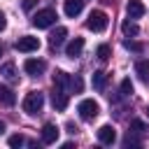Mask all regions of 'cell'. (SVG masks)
<instances>
[{
  "label": "cell",
  "instance_id": "2",
  "mask_svg": "<svg viewBox=\"0 0 149 149\" xmlns=\"http://www.w3.org/2000/svg\"><path fill=\"white\" fill-rule=\"evenodd\" d=\"M107 23H109V16H107L102 9H93V12L88 14V19H86V28L93 30V33H102V30L107 28Z\"/></svg>",
  "mask_w": 149,
  "mask_h": 149
},
{
  "label": "cell",
  "instance_id": "30",
  "mask_svg": "<svg viewBox=\"0 0 149 149\" xmlns=\"http://www.w3.org/2000/svg\"><path fill=\"white\" fill-rule=\"evenodd\" d=\"M2 133H5V121L0 119V135H2Z\"/></svg>",
  "mask_w": 149,
  "mask_h": 149
},
{
  "label": "cell",
  "instance_id": "9",
  "mask_svg": "<svg viewBox=\"0 0 149 149\" xmlns=\"http://www.w3.org/2000/svg\"><path fill=\"white\" fill-rule=\"evenodd\" d=\"M126 12H128V19H140V16H144L147 7H144V2H142V0H128Z\"/></svg>",
  "mask_w": 149,
  "mask_h": 149
},
{
  "label": "cell",
  "instance_id": "1",
  "mask_svg": "<svg viewBox=\"0 0 149 149\" xmlns=\"http://www.w3.org/2000/svg\"><path fill=\"white\" fill-rule=\"evenodd\" d=\"M42 107H44V95H42L40 91H30V93L23 98V112H26V114L35 116V114L42 112Z\"/></svg>",
  "mask_w": 149,
  "mask_h": 149
},
{
  "label": "cell",
  "instance_id": "6",
  "mask_svg": "<svg viewBox=\"0 0 149 149\" xmlns=\"http://www.w3.org/2000/svg\"><path fill=\"white\" fill-rule=\"evenodd\" d=\"M23 70H26L30 77H40V74L47 70V63H44V61H40V58H26Z\"/></svg>",
  "mask_w": 149,
  "mask_h": 149
},
{
  "label": "cell",
  "instance_id": "28",
  "mask_svg": "<svg viewBox=\"0 0 149 149\" xmlns=\"http://www.w3.org/2000/svg\"><path fill=\"white\" fill-rule=\"evenodd\" d=\"M7 28V19H5V14L0 12V30H5Z\"/></svg>",
  "mask_w": 149,
  "mask_h": 149
},
{
  "label": "cell",
  "instance_id": "5",
  "mask_svg": "<svg viewBox=\"0 0 149 149\" xmlns=\"http://www.w3.org/2000/svg\"><path fill=\"white\" fill-rule=\"evenodd\" d=\"M14 49H16V51H21V54L37 51V49H40V40H37V37H33V35H23V37H19V40L14 42Z\"/></svg>",
  "mask_w": 149,
  "mask_h": 149
},
{
  "label": "cell",
  "instance_id": "21",
  "mask_svg": "<svg viewBox=\"0 0 149 149\" xmlns=\"http://www.w3.org/2000/svg\"><path fill=\"white\" fill-rule=\"evenodd\" d=\"M123 47H126L128 51H135V54H142V51H144V47H142L140 42H133V40H126Z\"/></svg>",
  "mask_w": 149,
  "mask_h": 149
},
{
  "label": "cell",
  "instance_id": "24",
  "mask_svg": "<svg viewBox=\"0 0 149 149\" xmlns=\"http://www.w3.org/2000/svg\"><path fill=\"white\" fill-rule=\"evenodd\" d=\"M133 93V84H130V79H123L121 81V95H130Z\"/></svg>",
  "mask_w": 149,
  "mask_h": 149
},
{
  "label": "cell",
  "instance_id": "8",
  "mask_svg": "<svg viewBox=\"0 0 149 149\" xmlns=\"http://www.w3.org/2000/svg\"><path fill=\"white\" fill-rule=\"evenodd\" d=\"M51 105L58 109V112H63L65 107H68V93H65V88H54V93H51Z\"/></svg>",
  "mask_w": 149,
  "mask_h": 149
},
{
  "label": "cell",
  "instance_id": "17",
  "mask_svg": "<svg viewBox=\"0 0 149 149\" xmlns=\"http://www.w3.org/2000/svg\"><path fill=\"white\" fill-rule=\"evenodd\" d=\"M121 30H123V35H128V37L140 35V26H137L135 21H123V23H121Z\"/></svg>",
  "mask_w": 149,
  "mask_h": 149
},
{
  "label": "cell",
  "instance_id": "11",
  "mask_svg": "<svg viewBox=\"0 0 149 149\" xmlns=\"http://www.w3.org/2000/svg\"><path fill=\"white\" fill-rule=\"evenodd\" d=\"M84 9V0H65L63 2V12H65V16H77L79 12Z\"/></svg>",
  "mask_w": 149,
  "mask_h": 149
},
{
  "label": "cell",
  "instance_id": "19",
  "mask_svg": "<svg viewBox=\"0 0 149 149\" xmlns=\"http://www.w3.org/2000/svg\"><path fill=\"white\" fill-rule=\"evenodd\" d=\"M0 74L7 77V79H16V65H14V63H5V65L0 68Z\"/></svg>",
  "mask_w": 149,
  "mask_h": 149
},
{
  "label": "cell",
  "instance_id": "14",
  "mask_svg": "<svg viewBox=\"0 0 149 149\" xmlns=\"http://www.w3.org/2000/svg\"><path fill=\"white\" fill-rule=\"evenodd\" d=\"M70 81H72V77H70L68 72H63V70H56V72H54V86H58V88H70Z\"/></svg>",
  "mask_w": 149,
  "mask_h": 149
},
{
  "label": "cell",
  "instance_id": "31",
  "mask_svg": "<svg viewBox=\"0 0 149 149\" xmlns=\"http://www.w3.org/2000/svg\"><path fill=\"white\" fill-rule=\"evenodd\" d=\"M0 56H2V47H0Z\"/></svg>",
  "mask_w": 149,
  "mask_h": 149
},
{
  "label": "cell",
  "instance_id": "29",
  "mask_svg": "<svg viewBox=\"0 0 149 149\" xmlns=\"http://www.w3.org/2000/svg\"><path fill=\"white\" fill-rule=\"evenodd\" d=\"M68 133H77V126L74 123H68Z\"/></svg>",
  "mask_w": 149,
  "mask_h": 149
},
{
  "label": "cell",
  "instance_id": "12",
  "mask_svg": "<svg viewBox=\"0 0 149 149\" xmlns=\"http://www.w3.org/2000/svg\"><path fill=\"white\" fill-rule=\"evenodd\" d=\"M65 37H68V28H63V26H58L51 35H49V44H51V49H56V47H61L63 42H65Z\"/></svg>",
  "mask_w": 149,
  "mask_h": 149
},
{
  "label": "cell",
  "instance_id": "7",
  "mask_svg": "<svg viewBox=\"0 0 149 149\" xmlns=\"http://www.w3.org/2000/svg\"><path fill=\"white\" fill-rule=\"evenodd\" d=\"M58 126L56 123H44L42 126V144H56L58 140Z\"/></svg>",
  "mask_w": 149,
  "mask_h": 149
},
{
  "label": "cell",
  "instance_id": "10",
  "mask_svg": "<svg viewBox=\"0 0 149 149\" xmlns=\"http://www.w3.org/2000/svg\"><path fill=\"white\" fill-rule=\"evenodd\" d=\"M98 140H100L102 144H114V140H116V130H114L109 123H105V126L98 128Z\"/></svg>",
  "mask_w": 149,
  "mask_h": 149
},
{
  "label": "cell",
  "instance_id": "4",
  "mask_svg": "<svg viewBox=\"0 0 149 149\" xmlns=\"http://www.w3.org/2000/svg\"><path fill=\"white\" fill-rule=\"evenodd\" d=\"M30 23H33L35 28H49V26L56 23V12H54V9H40V12L30 19Z\"/></svg>",
  "mask_w": 149,
  "mask_h": 149
},
{
  "label": "cell",
  "instance_id": "15",
  "mask_svg": "<svg viewBox=\"0 0 149 149\" xmlns=\"http://www.w3.org/2000/svg\"><path fill=\"white\" fill-rule=\"evenodd\" d=\"M135 72L144 84H149V61H137L135 63Z\"/></svg>",
  "mask_w": 149,
  "mask_h": 149
},
{
  "label": "cell",
  "instance_id": "3",
  "mask_svg": "<svg viewBox=\"0 0 149 149\" xmlns=\"http://www.w3.org/2000/svg\"><path fill=\"white\" fill-rule=\"evenodd\" d=\"M77 112H79V116H81L84 121H93V119L100 114V105H98L93 98H86V100H81V102L77 105Z\"/></svg>",
  "mask_w": 149,
  "mask_h": 149
},
{
  "label": "cell",
  "instance_id": "26",
  "mask_svg": "<svg viewBox=\"0 0 149 149\" xmlns=\"http://www.w3.org/2000/svg\"><path fill=\"white\" fill-rule=\"evenodd\" d=\"M81 86H84V84H81V79H79V77H72V81H70V88H72L74 93H79V91H81Z\"/></svg>",
  "mask_w": 149,
  "mask_h": 149
},
{
  "label": "cell",
  "instance_id": "27",
  "mask_svg": "<svg viewBox=\"0 0 149 149\" xmlns=\"http://www.w3.org/2000/svg\"><path fill=\"white\" fill-rule=\"evenodd\" d=\"M37 2H40V0H21V7H23V12H30Z\"/></svg>",
  "mask_w": 149,
  "mask_h": 149
},
{
  "label": "cell",
  "instance_id": "22",
  "mask_svg": "<svg viewBox=\"0 0 149 149\" xmlns=\"http://www.w3.org/2000/svg\"><path fill=\"white\" fill-rule=\"evenodd\" d=\"M130 130H133V133H137V135H142V133L147 130V126H144V121L133 119V121H130Z\"/></svg>",
  "mask_w": 149,
  "mask_h": 149
},
{
  "label": "cell",
  "instance_id": "18",
  "mask_svg": "<svg viewBox=\"0 0 149 149\" xmlns=\"http://www.w3.org/2000/svg\"><path fill=\"white\" fill-rule=\"evenodd\" d=\"M93 88H98V91H102L105 88V84H107V74L102 72V70H98V72H93Z\"/></svg>",
  "mask_w": 149,
  "mask_h": 149
},
{
  "label": "cell",
  "instance_id": "25",
  "mask_svg": "<svg viewBox=\"0 0 149 149\" xmlns=\"http://www.w3.org/2000/svg\"><path fill=\"white\" fill-rule=\"evenodd\" d=\"M23 142H26V137H23V135H19V133L9 137V147H21Z\"/></svg>",
  "mask_w": 149,
  "mask_h": 149
},
{
  "label": "cell",
  "instance_id": "23",
  "mask_svg": "<svg viewBox=\"0 0 149 149\" xmlns=\"http://www.w3.org/2000/svg\"><path fill=\"white\" fill-rule=\"evenodd\" d=\"M95 54H98V58H100V61H107V58H109V54H112V49H109L107 44H100V47L95 49Z\"/></svg>",
  "mask_w": 149,
  "mask_h": 149
},
{
  "label": "cell",
  "instance_id": "13",
  "mask_svg": "<svg viewBox=\"0 0 149 149\" xmlns=\"http://www.w3.org/2000/svg\"><path fill=\"white\" fill-rule=\"evenodd\" d=\"M81 51H84V37H74L68 47H65V54L70 56V58H74V56H81Z\"/></svg>",
  "mask_w": 149,
  "mask_h": 149
},
{
  "label": "cell",
  "instance_id": "20",
  "mask_svg": "<svg viewBox=\"0 0 149 149\" xmlns=\"http://www.w3.org/2000/svg\"><path fill=\"white\" fill-rule=\"evenodd\" d=\"M135 135H137V133L130 130V133L126 135V140H123V147H140L142 142H140V137H135Z\"/></svg>",
  "mask_w": 149,
  "mask_h": 149
},
{
  "label": "cell",
  "instance_id": "16",
  "mask_svg": "<svg viewBox=\"0 0 149 149\" xmlns=\"http://www.w3.org/2000/svg\"><path fill=\"white\" fill-rule=\"evenodd\" d=\"M0 102H2V105H7V107H12V105L16 102V95L12 93V88L0 86Z\"/></svg>",
  "mask_w": 149,
  "mask_h": 149
},
{
  "label": "cell",
  "instance_id": "32",
  "mask_svg": "<svg viewBox=\"0 0 149 149\" xmlns=\"http://www.w3.org/2000/svg\"><path fill=\"white\" fill-rule=\"evenodd\" d=\"M147 116H149V109H147Z\"/></svg>",
  "mask_w": 149,
  "mask_h": 149
}]
</instances>
